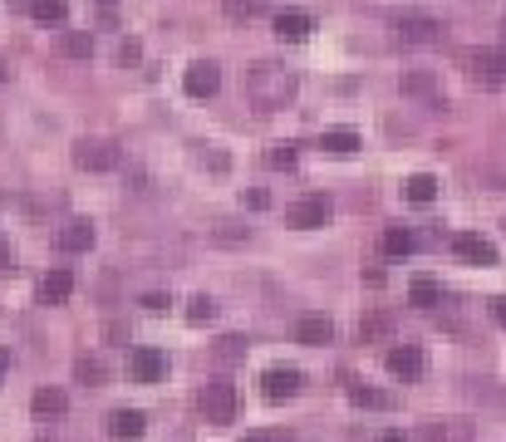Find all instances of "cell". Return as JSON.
I'll return each instance as SVG.
<instances>
[{
	"label": "cell",
	"instance_id": "cell-1",
	"mask_svg": "<svg viewBox=\"0 0 506 442\" xmlns=\"http://www.w3.org/2000/svg\"><path fill=\"white\" fill-rule=\"evenodd\" d=\"M296 94H300V74L290 69V64L261 59V64L246 69V99H251L261 114H275V108L296 104Z\"/></svg>",
	"mask_w": 506,
	"mask_h": 442
},
{
	"label": "cell",
	"instance_id": "cell-2",
	"mask_svg": "<svg viewBox=\"0 0 506 442\" xmlns=\"http://www.w3.org/2000/svg\"><path fill=\"white\" fill-rule=\"evenodd\" d=\"M118 162H123V153H118L114 138H79L75 143V168H84V172H108Z\"/></svg>",
	"mask_w": 506,
	"mask_h": 442
},
{
	"label": "cell",
	"instance_id": "cell-3",
	"mask_svg": "<svg viewBox=\"0 0 506 442\" xmlns=\"http://www.w3.org/2000/svg\"><path fill=\"white\" fill-rule=\"evenodd\" d=\"M329 211H335V201H329L325 192H305L296 207L285 211V221H290L296 232H315V226H325V221H329Z\"/></svg>",
	"mask_w": 506,
	"mask_h": 442
},
{
	"label": "cell",
	"instance_id": "cell-4",
	"mask_svg": "<svg viewBox=\"0 0 506 442\" xmlns=\"http://www.w3.org/2000/svg\"><path fill=\"white\" fill-rule=\"evenodd\" d=\"M393 30H399L403 44H438V40H443V25L432 20V15H423V11L393 15Z\"/></svg>",
	"mask_w": 506,
	"mask_h": 442
},
{
	"label": "cell",
	"instance_id": "cell-5",
	"mask_svg": "<svg viewBox=\"0 0 506 442\" xmlns=\"http://www.w3.org/2000/svg\"><path fill=\"white\" fill-rule=\"evenodd\" d=\"M236 408H241V399H236V389L232 383H207V389H202V413H207V422H217V428H222V422H232L236 418Z\"/></svg>",
	"mask_w": 506,
	"mask_h": 442
},
{
	"label": "cell",
	"instance_id": "cell-6",
	"mask_svg": "<svg viewBox=\"0 0 506 442\" xmlns=\"http://www.w3.org/2000/svg\"><path fill=\"white\" fill-rule=\"evenodd\" d=\"M300 383H305V374H300V368H290V364H275V368H265V374H261V393H265L271 403L296 399Z\"/></svg>",
	"mask_w": 506,
	"mask_h": 442
},
{
	"label": "cell",
	"instance_id": "cell-7",
	"mask_svg": "<svg viewBox=\"0 0 506 442\" xmlns=\"http://www.w3.org/2000/svg\"><path fill=\"white\" fill-rule=\"evenodd\" d=\"M128 374H133V383H162V374H168V354L153 344H138L133 354H128Z\"/></svg>",
	"mask_w": 506,
	"mask_h": 442
},
{
	"label": "cell",
	"instance_id": "cell-8",
	"mask_svg": "<svg viewBox=\"0 0 506 442\" xmlns=\"http://www.w3.org/2000/svg\"><path fill=\"white\" fill-rule=\"evenodd\" d=\"M477 438V422L467 418H428L418 428V442H472Z\"/></svg>",
	"mask_w": 506,
	"mask_h": 442
},
{
	"label": "cell",
	"instance_id": "cell-9",
	"mask_svg": "<svg viewBox=\"0 0 506 442\" xmlns=\"http://www.w3.org/2000/svg\"><path fill=\"white\" fill-rule=\"evenodd\" d=\"M182 89H187V99H211L217 89H222V69H217L211 59L187 64V74H182Z\"/></svg>",
	"mask_w": 506,
	"mask_h": 442
},
{
	"label": "cell",
	"instance_id": "cell-10",
	"mask_svg": "<svg viewBox=\"0 0 506 442\" xmlns=\"http://www.w3.org/2000/svg\"><path fill=\"white\" fill-rule=\"evenodd\" d=\"M383 368H389L393 379H418L423 368H428V354H423L418 344H393L389 354H383Z\"/></svg>",
	"mask_w": 506,
	"mask_h": 442
},
{
	"label": "cell",
	"instance_id": "cell-11",
	"mask_svg": "<svg viewBox=\"0 0 506 442\" xmlns=\"http://www.w3.org/2000/svg\"><path fill=\"white\" fill-rule=\"evenodd\" d=\"M453 251H457V261H467V265H496V246L477 232H457Z\"/></svg>",
	"mask_w": 506,
	"mask_h": 442
},
{
	"label": "cell",
	"instance_id": "cell-12",
	"mask_svg": "<svg viewBox=\"0 0 506 442\" xmlns=\"http://www.w3.org/2000/svg\"><path fill=\"white\" fill-rule=\"evenodd\" d=\"M148 432V413H138V408H114L108 413V438L114 442H138Z\"/></svg>",
	"mask_w": 506,
	"mask_h": 442
},
{
	"label": "cell",
	"instance_id": "cell-13",
	"mask_svg": "<svg viewBox=\"0 0 506 442\" xmlns=\"http://www.w3.org/2000/svg\"><path fill=\"white\" fill-rule=\"evenodd\" d=\"M69 295H75V271L54 265V271L40 275V305H64Z\"/></svg>",
	"mask_w": 506,
	"mask_h": 442
},
{
	"label": "cell",
	"instance_id": "cell-14",
	"mask_svg": "<svg viewBox=\"0 0 506 442\" xmlns=\"http://www.w3.org/2000/svg\"><path fill=\"white\" fill-rule=\"evenodd\" d=\"M467 64L482 84H506V50H472Z\"/></svg>",
	"mask_w": 506,
	"mask_h": 442
},
{
	"label": "cell",
	"instance_id": "cell-15",
	"mask_svg": "<svg viewBox=\"0 0 506 442\" xmlns=\"http://www.w3.org/2000/svg\"><path fill=\"white\" fill-rule=\"evenodd\" d=\"M54 246H59V251H69V256L89 251V246H94V221H84V217L64 221V226H59V236H54Z\"/></svg>",
	"mask_w": 506,
	"mask_h": 442
},
{
	"label": "cell",
	"instance_id": "cell-16",
	"mask_svg": "<svg viewBox=\"0 0 506 442\" xmlns=\"http://www.w3.org/2000/svg\"><path fill=\"white\" fill-rule=\"evenodd\" d=\"M296 339H300V344H310V349L329 344V339H335V320H329V315H300L296 320Z\"/></svg>",
	"mask_w": 506,
	"mask_h": 442
},
{
	"label": "cell",
	"instance_id": "cell-17",
	"mask_svg": "<svg viewBox=\"0 0 506 442\" xmlns=\"http://www.w3.org/2000/svg\"><path fill=\"white\" fill-rule=\"evenodd\" d=\"M310 30H315V20H310L305 11H281V15H275V35H281V40H290V44L310 40Z\"/></svg>",
	"mask_w": 506,
	"mask_h": 442
},
{
	"label": "cell",
	"instance_id": "cell-18",
	"mask_svg": "<svg viewBox=\"0 0 506 442\" xmlns=\"http://www.w3.org/2000/svg\"><path fill=\"white\" fill-rule=\"evenodd\" d=\"M30 413L35 418H64V413H69V393L64 389H35Z\"/></svg>",
	"mask_w": 506,
	"mask_h": 442
},
{
	"label": "cell",
	"instance_id": "cell-19",
	"mask_svg": "<svg viewBox=\"0 0 506 442\" xmlns=\"http://www.w3.org/2000/svg\"><path fill=\"white\" fill-rule=\"evenodd\" d=\"M408 300L418 310H438V305H443V285L432 280V275H413V280H408Z\"/></svg>",
	"mask_w": 506,
	"mask_h": 442
},
{
	"label": "cell",
	"instance_id": "cell-20",
	"mask_svg": "<svg viewBox=\"0 0 506 442\" xmlns=\"http://www.w3.org/2000/svg\"><path fill=\"white\" fill-rule=\"evenodd\" d=\"M320 147L335 153V158H349V153H359V133L354 128H325V133H320Z\"/></svg>",
	"mask_w": 506,
	"mask_h": 442
},
{
	"label": "cell",
	"instance_id": "cell-21",
	"mask_svg": "<svg viewBox=\"0 0 506 442\" xmlns=\"http://www.w3.org/2000/svg\"><path fill=\"white\" fill-rule=\"evenodd\" d=\"M403 197H408L413 207H428V201L438 197V178H432V172H413V178L403 182Z\"/></svg>",
	"mask_w": 506,
	"mask_h": 442
},
{
	"label": "cell",
	"instance_id": "cell-22",
	"mask_svg": "<svg viewBox=\"0 0 506 442\" xmlns=\"http://www.w3.org/2000/svg\"><path fill=\"white\" fill-rule=\"evenodd\" d=\"M403 94H408V99H428V104H432L443 89H438V79H432L428 69H413V74H403Z\"/></svg>",
	"mask_w": 506,
	"mask_h": 442
},
{
	"label": "cell",
	"instance_id": "cell-23",
	"mask_svg": "<svg viewBox=\"0 0 506 442\" xmlns=\"http://www.w3.org/2000/svg\"><path fill=\"white\" fill-rule=\"evenodd\" d=\"M349 403H354V408H374V413H389V408H393V393L364 389V383H349Z\"/></svg>",
	"mask_w": 506,
	"mask_h": 442
},
{
	"label": "cell",
	"instance_id": "cell-24",
	"mask_svg": "<svg viewBox=\"0 0 506 442\" xmlns=\"http://www.w3.org/2000/svg\"><path fill=\"white\" fill-rule=\"evenodd\" d=\"M59 54L64 59H89V54H94V35L89 30H64L59 35Z\"/></svg>",
	"mask_w": 506,
	"mask_h": 442
},
{
	"label": "cell",
	"instance_id": "cell-25",
	"mask_svg": "<svg viewBox=\"0 0 506 442\" xmlns=\"http://www.w3.org/2000/svg\"><path fill=\"white\" fill-rule=\"evenodd\" d=\"M383 251L389 256H413L418 251V236H413L408 226H389V232H383Z\"/></svg>",
	"mask_w": 506,
	"mask_h": 442
},
{
	"label": "cell",
	"instance_id": "cell-26",
	"mask_svg": "<svg viewBox=\"0 0 506 442\" xmlns=\"http://www.w3.org/2000/svg\"><path fill=\"white\" fill-rule=\"evenodd\" d=\"M75 379H79V383H89V389H99V383L108 379V368H104V359H94V354L75 359Z\"/></svg>",
	"mask_w": 506,
	"mask_h": 442
},
{
	"label": "cell",
	"instance_id": "cell-27",
	"mask_svg": "<svg viewBox=\"0 0 506 442\" xmlns=\"http://www.w3.org/2000/svg\"><path fill=\"white\" fill-rule=\"evenodd\" d=\"M296 162H300L296 143H271V147H265V168H275V172H290Z\"/></svg>",
	"mask_w": 506,
	"mask_h": 442
},
{
	"label": "cell",
	"instance_id": "cell-28",
	"mask_svg": "<svg viewBox=\"0 0 506 442\" xmlns=\"http://www.w3.org/2000/svg\"><path fill=\"white\" fill-rule=\"evenodd\" d=\"M30 15L40 25H59L69 15V0H30Z\"/></svg>",
	"mask_w": 506,
	"mask_h": 442
},
{
	"label": "cell",
	"instance_id": "cell-29",
	"mask_svg": "<svg viewBox=\"0 0 506 442\" xmlns=\"http://www.w3.org/2000/svg\"><path fill=\"white\" fill-rule=\"evenodd\" d=\"M217 320V300L211 295H192L187 300V325H211Z\"/></svg>",
	"mask_w": 506,
	"mask_h": 442
},
{
	"label": "cell",
	"instance_id": "cell-30",
	"mask_svg": "<svg viewBox=\"0 0 506 442\" xmlns=\"http://www.w3.org/2000/svg\"><path fill=\"white\" fill-rule=\"evenodd\" d=\"M197 162H202V168H211V172H226V168H232V158H226L217 143H202V147H197Z\"/></svg>",
	"mask_w": 506,
	"mask_h": 442
},
{
	"label": "cell",
	"instance_id": "cell-31",
	"mask_svg": "<svg viewBox=\"0 0 506 442\" xmlns=\"http://www.w3.org/2000/svg\"><path fill=\"white\" fill-rule=\"evenodd\" d=\"M246 349H251V344H246L241 335H222V339H217V359H226V364H236V359H246Z\"/></svg>",
	"mask_w": 506,
	"mask_h": 442
},
{
	"label": "cell",
	"instance_id": "cell-32",
	"mask_svg": "<svg viewBox=\"0 0 506 442\" xmlns=\"http://www.w3.org/2000/svg\"><path fill=\"white\" fill-rule=\"evenodd\" d=\"M114 59H118V64H123V69H128V64H138V59H143V44H138L133 35H128V40H118Z\"/></svg>",
	"mask_w": 506,
	"mask_h": 442
},
{
	"label": "cell",
	"instance_id": "cell-33",
	"mask_svg": "<svg viewBox=\"0 0 506 442\" xmlns=\"http://www.w3.org/2000/svg\"><path fill=\"white\" fill-rule=\"evenodd\" d=\"M256 5H261V0H226V15H232V20H246V15H256Z\"/></svg>",
	"mask_w": 506,
	"mask_h": 442
},
{
	"label": "cell",
	"instance_id": "cell-34",
	"mask_svg": "<svg viewBox=\"0 0 506 442\" xmlns=\"http://www.w3.org/2000/svg\"><path fill=\"white\" fill-rule=\"evenodd\" d=\"M389 329V320L383 315H374V320H359V339H374V335H383Z\"/></svg>",
	"mask_w": 506,
	"mask_h": 442
},
{
	"label": "cell",
	"instance_id": "cell-35",
	"mask_svg": "<svg viewBox=\"0 0 506 442\" xmlns=\"http://www.w3.org/2000/svg\"><path fill=\"white\" fill-rule=\"evenodd\" d=\"M168 305H172V300H168V295H162V290L143 295V310H153V315H162V310H168Z\"/></svg>",
	"mask_w": 506,
	"mask_h": 442
},
{
	"label": "cell",
	"instance_id": "cell-36",
	"mask_svg": "<svg viewBox=\"0 0 506 442\" xmlns=\"http://www.w3.org/2000/svg\"><path fill=\"white\" fill-rule=\"evenodd\" d=\"M241 201H246V207H251V211H261V207H271V197H265V192H261V187H251V192H241Z\"/></svg>",
	"mask_w": 506,
	"mask_h": 442
},
{
	"label": "cell",
	"instance_id": "cell-37",
	"mask_svg": "<svg viewBox=\"0 0 506 442\" xmlns=\"http://www.w3.org/2000/svg\"><path fill=\"white\" fill-rule=\"evenodd\" d=\"M5 271H15V246L0 236V275H5Z\"/></svg>",
	"mask_w": 506,
	"mask_h": 442
},
{
	"label": "cell",
	"instance_id": "cell-38",
	"mask_svg": "<svg viewBox=\"0 0 506 442\" xmlns=\"http://www.w3.org/2000/svg\"><path fill=\"white\" fill-rule=\"evenodd\" d=\"M241 236H246V232H236L232 221H222V226H217V241H241Z\"/></svg>",
	"mask_w": 506,
	"mask_h": 442
},
{
	"label": "cell",
	"instance_id": "cell-39",
	"mask_svg": "<svg viewBox=\"0 0 506 442\" xmlns=\"http://www.w3.org/2000/svg\"><path fill=\"white\" fill-rule=\"evenodd\" d=\"M492 315H496V325L506 329V295H496V300H492Z\"/></svg>",
	"mask_w": 506,
	"mask_h": 442
},
{
	"label": "cell",
	"instance_id": "cell-40",
	"mask_svg": "<svg viewBox=\"0 0 506 442\" xmlns=\"http://www.w3.org/2000/svg\"><path fill=\"white\" fill-rule=\"evenodd\" d=\"M5 368H11V349H0V374H5Z\"/></svg>",
	"mask_w": 506,
	"mask_h": 442
},
{
	"label": "cell",
	"instance_id": "cell-41",
	"mask_svg": "<svg viewBox=\"0 0 506 442\" xmlns=\"http://www.w3.org/2000/svg\"><path fill=\"white\" fill-rule=\"evenodd\" d=\"M241 442H271V438H265V432H246Z\"/></svg>",
	"mask_w": 506,
	"mask_h": 442
},
{
	"label": "cell",
	"instance_id": "cell-42",
	"mask_svg": "<svg viewBox=\"0 0 506 442\" xmlns=\"http://www.w3.org/2000/svg\"><path fill=\"white\" fill-rule=\"evenodd\" d=\"M379 442H403V432H383V438Z\"/></svg>",
	"mask_w": 506,
	"mask_h": 442
},
{
	"label": "cell",
	"instance_id": "cell-43",
	"mask_svg": "<svg viewBox=\"0 0 506 442\" xmlns=\"http://www.w3.org/2000/svg\"><path fill=\"white\" fill-rule=\"evenodd\" d=\"M5 79H11V69H5V59H0V84H5Z\"/></svg>",
	"mask_w": 506,
	"mask_h": 442
},
{
	"label": "cell",
	"instance_id": "cell-44",
	"mask_svg": "<svg viewBox=\"0 0 506 442\" xmlns=\"http://www.w3.org/2000/svg\"><path fill=\"white\" fill-rule=\"evenodd\" d=\"M40 442H50V438H40Z\"/></svg>",
	"mask_w": 506,
	"mask_h": 442
},
{
	"label": "cell",
	"instance_id": "cell-45",
	"mask_svg": "<svg viewBox=\"0 0 506 442\" xmlns=\"http://www.w3.org/2000/svg\"><path fill=\"white\" fill-rule=\"evenodd\" d=\"M502 226H506V221H502Z\"/></svg>",
	"mask_w": 506,
	"mask_h": 442
}]
</instances>
